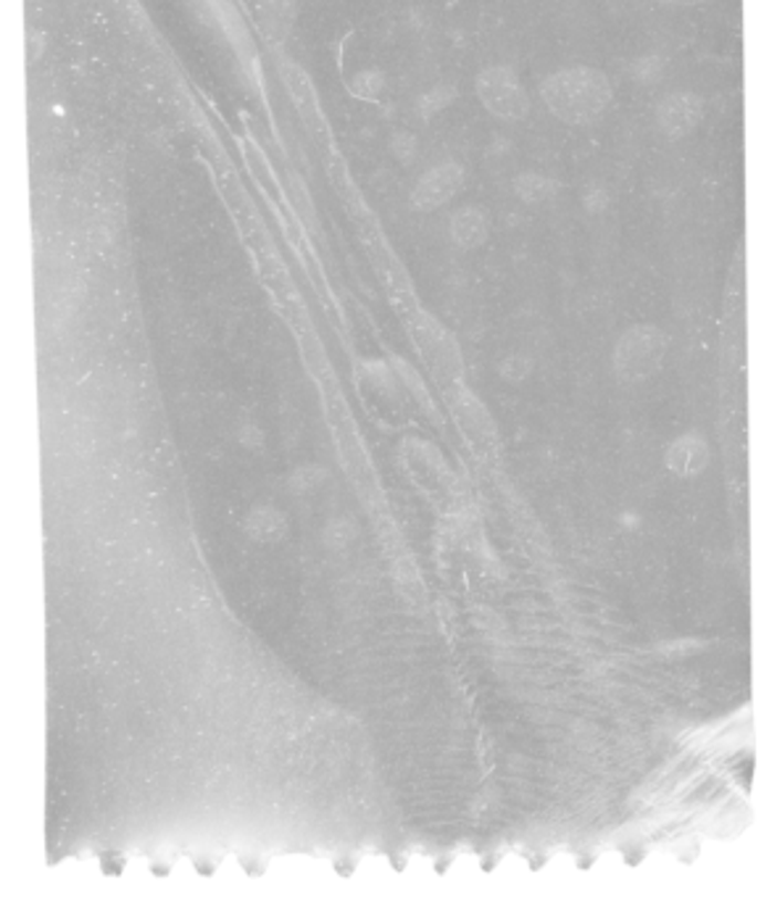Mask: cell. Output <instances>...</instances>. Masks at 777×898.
Returning <instances> with one entry per match:
<instances>
[{
    "label": "cell",
    "instance_id": "6da1fadb",
    "mask_svg": "<svg viewBox=\"0 0 777 898\" xmlns=\"http://www.w3.org/2000/svg\"><path fill=\"white\" fill-rule=\"evenodd\" d=\"M540 98L564 125L590 127L609 112L615 87L607 72L577 64L548 74L540 85Z\"/></svg>",
    "mask_w": 777,
    "mask_h": 898
},
{
    "label": "cell",
    "instance_id": "7a4b0ae2",
    "mask_svg": "<svg viewBox=\"0 0 777 898\" xmlns=\"http://www.w3.org/2000/svg\"><path fill=\"white\" fill-rule=\"evenodd\" d=\"M474 93H477L485 112L501 122L527 119L529 108H533L527 87L522 85L517 72L504 64L485 66L474 80Z\"/></svg>",
    "mask_w": 777,
    "mask_h": 898
},
{
    "label": "cell",
    "instance_id": "3957f363",
    "mask_svg": "<svg viewBox=\"0 0 777 898\" xmlns=\"http://www.w3.org/2000/svg\"><path fill=\"white\" fill-rule=\"evenodd\" d=\"M666 346H670V338H666V332L659 330L657 325L630 327V330L617 340L615 372L628 382L645 380V377H651L659 367H662Z\"/></svg>",
    "mask_w": 777,
    "mask_h": 898
},
{
    "label": "cell",
    "instance_id": "277c9868",
    "mask_svg": "<svg viewBox=\"0 0 777 898\" xmlns=\"http://www.w3.org/2000/svg\"><path fill=\"white\" fill-rule=\"evenodd\" d=\"M466 171L459 161H443L424 171L414 188H411L409 203L414 211H435L440 205L453 201L464 190Z\"/></svg>",
    "mask_w": 777,
    "mask_h": 898
},
{
    "label": "cell",
    "instance_id": "5b68a950",
    "mask_svg": "<svg viewBox=\"0 0 777 898\" xmlns=\"http://www.w3.org/2000/svg\"><path fill=\"white\" fill-rule=\"evenodd\" d=\"M706 116V101L693 91H675L666 93L662 101L653 108V119H657L659 133L670 140H683L704 122Z\"/></svg>",
    "mask_w": 777,
    "mask_h": 898
},
{
    "label": "cell",
    "instance_id": "8992f818",
    "mask_svg": "<svg viewBox=\"0 0 777 898\" xmlns=\"http://www.w3.org/2000/svg\"><path fill=\"white\" fill-rule=\"evenodd\" d=\"M280 74H282V82H285L287 87V95H291L295 108H298L301 116H304V122L308 127L314 129H322L325 125V116H322V108H319V98H316V91H314V82L308 77V72L301 64H295V61L285 59L280 66Z\"/></svg>",
    "mask_w": 777,
    "mask_h": 898
},
{
    "label": "cell",
    "instance_id": "52a82bcc",
    "mask_svg": "<svg viewBox=\"0 0 777 898\" xmlns=\"http://www.w3.org/2000/svg\"><path fill=\"white\" fill-rule=\"evenodd\" d=\"M449 235L453 245H459L462 251L480 249L491 237V216H487L483 205H462V209L453 211Z\"/></svg>",
    "mask_w": 777,
    "mask_h": 898
},
{
    "label": "cell",
    "instance_id": "ba28073f",
    "mask_svg": "<svg viewBox=\"0 0 777 898\" xmlns=\"http://www.w3.org/2000/svg\"><path fill=\"white\" fill-rule=\"evenodd\" d=\"M666 464L680 477H693L710 464V445L701 441L699 435H683L672 443L670 454H666Z\"/></svg>",
    "mask_w": 777,
    "mask_h": 898
},
{
    "label": "cell",
    "instance_id": "9c48e42d",
    "mask_svg": "<svg viewBox=\"0 0 777 898\" xmlns=\"http://www.w3.org/2000/svg\"><path fill=\"white\" fill-rule=\"evenodd\" d=\"M512 184H514V196L529 205L552 201V198L561 190L559 180H554V177H548V175H540V171H522L519 177H514Z\"/></svg>",
    "mask_w": 777,
    "mask_h": 898
},
{
    "label": "cell",
    "instance_id": "30bf717a",
    "mask_svg": "<svg viewBox=\"0 0 777 898\" xmlns=\"http://www.w3.org/2000/svg\"><path fill=\"white\" fill-rule=\"evenodd\" d=\"M385 87H388V80H385V72H380V68H361L348 82V93L364 103L380 101Z\"/></svg>",
    "mask_w": 777,
    "mask_h": 898
},
{
    "label": "cell",
    "instance_id": "8fae6325",
    "mask_svg": "<svg viewBox=\"0 0 777 898\" xmlns=\"http://www.w3.org/2000/svg\"><path fill=\"white\" fill-rule=\"evenodd\" d=\"M453 101H456V87L435 85L432 91H428L422 98H419V103H417L419 116H422V119H430V116H435L443 112V108H449Z\"/></svg>",
    "mask_w": 777,
    "mask_h": 898
},
{
    "label": "cell",
    "instance_id": "7c38bea8",
    "mask_svg": "<svg viewBox=\"0 0 777 898\" xmlns=\"http://www.w3.org/2000/svg\"><path fill=\"white\" fill-rule=\"evenodd\" d=\"M390 150L401 163H409L417 159V137L409 133H396L390 137Z\"/></svg>",
    "mask_w": 777,
    "mask_h": 898
},
{
    "label": "cell",
    "instance_id": "4fadbf2b",
    "mask_svg": "<svg viewBox=\"0 0 777 898\" xmlns=\"http://www.w3.org/2000/svg\"><path fill=\"white\" fill-rule=\"evenodd\" d=\"M653 3L680 6V9H693V6H706V3H712V0H653Z\"/></svg>",
    "mask_w": 777,
    "mask_h": 898
}]
</instances>
